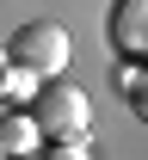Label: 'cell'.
Listing matches in <instances>:
<instances>
[{
	"mask_svg": "<svg viewBox=\"0 0 148 160\" xmlns=\"http://www.w3.org/2000/svg\"><path fill=\"white\" fill-rule=\"evenodd\" d=\"M6 56L25 62V68H37L43 80H56V74L68 68V56H74V43H68V31H62L56 19H37V25H25L19 37L6 43Z\"/></svg>",
	"mask_w": 148,
	"mask_h": 160,
	"instance_id": "obj_1",
	"label": "cell"
},
{
	"mask_svg": "<svg viewBox=\"0 0 148 160\" xmlns=\"http://www.w3.org/2000/svg\"><path fill=\"white\" fill-rule=\"evenodd\" d=\"M37 123L49 136H68V129H93V99H86L80 86H68V80H49L37 92Z\"/></svg>",
	"mask_w": 148,
	"mask_h": 160,
	"instance_id": "obj_2",
	"label": "cell"
},
{
	"mask_svg": "<svg viewBox=\"0 0 148 160\" xmlns=\"http://www.w3.org/2000/svg\"><path fill=\"white\" fill-rule=\"evenodd\" d=\"M111 43L124 56H148V0H117L111 12Z\"/></svg>",
	"mask_w": 148,
	"mask_h": 160,
	"instance_id": "obj_3",
	"label": "cell"
},
{
	"mask_svg": "<svg viewBox=\"0 0 148 160\" xmlns=\"http://www.w3.org/2000/svg\"><path fill=\"white\" fill-rule=\"evenodd\" d=\"M43 136H49V129L37 123V111H31V117H25V111H6V117H0V154H37Z\"/></svg>",
	"mask_w": 148,
	"mask_h": 160,
	"instance_id": "obj_4",
	"label": "cell"
},
{
	"mask_svg": "<svg viewBox=\"0 0 148 160\" xmlns=\"http://www.w3.org/2000/svg\"><path fill=\"white\" fill-rule=\"evenodd\" d=\"M37 86H43V74H37V68H25V62H13V56H6V80H0V92H6V105L31 99Z\"/></svg>",
	"mask_w": 148,
	"mask_h": 160,
	"instance_id": "obj_5",
	"label": "cell"
},
{
	"mask_svg": "<svg viewBox=\"0 0 148 160\" xmlns=\"http://www.w3.org/2000/svg\"><path fill=\"white\" fill-rule=\"evenodd\" d=\"M49 142H56V148H49L56 160H80L86 148H93V129H68V136H49Z\"/></svg>",
	"mask_w": 148,
	"mask_h": 160,
	"instance_id": "obj_6",
	"label": "cell"
},
{
	"mask_svg": "<svg viewBox=\"0 0 148 160\" xmlns=\"http://www.w3.org/2000/svg\"><path fill=\"white\" fill-rule=\"evenodd\" d=\"M136 111H142V117H148V86H142V92H136Z\"/></svg>",
	"mask_w": 148,
	"mask_h": 160,
	"instance_id": "obj_7",
	"label": "cell"
}]
</instances>
